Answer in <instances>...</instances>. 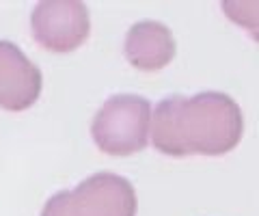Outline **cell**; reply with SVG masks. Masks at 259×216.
Masks as SVG:
<instances>
[{
	"instance_id": "obj_6",
	"label": "cell",
	"mask_w": 259,
	"mask_h": 216,
	"mask_svg": "<svg viewBox=\"0 0 259 216\" xmlns=\"http://www.w3.org/2000/svg\"><path fill=\"white\" fill-rule=\"evenodd\" d=\"M125 59L143 71L162 69L175 57L171 28L156 20L136 22L125 35Z\"/></svg>"
},
{
	"instance_id": "obj_2",
	"label": "cell",
	"mask_w": 259,
	"mask_h": 216,
	"mask_svg": "<svg viewBox=\"0 0 259 216\" xmlns=\"http://www.w3.org/2000/svg\"><path fill=\"white\" fill-rule=\"evenodd\" d=\"M151 104L134 93L112 95L97 110L91 123L95 145L104 154L130 156L147 147Z\"/></svg>"
},
{
	"instance_id": "obj_3",
	"label": "cell",
	"mask_w": 259,
	"mask_h": 216,
	"mask_svg": "<svg viewBox=\"0 0 259 216\" xmlns=\"http://www.w3.org/2000/svg\"><path fill=\"white\" fill-rule=\"evenodd\" d=\"M32 37L52 52H71L91 30L89 9L80 0H41L30 15Z\"/></svg>"
},
{
	"instance_id": "obj_4",
	"label": "cell",
	"mask_w": 259,
	"mask_h": 216,
	"mask_svg": "<svg viewBox=\"0 0 259 216\" xmlns=\"http://www.w3.org/2000/svg\"><path fill=\"white\" fill-rule=\"evenodd\" d=\"M74 216H136V193L117 173H95L67 190Z\"/></svg>"
},
{
	"instance_id": "obj_1",
	"label": "cell",
	"mask_w": 259,
	"mask_h": 216,
	"mask_svg": "<svg viewBox=\"0 0 259 216\" xmlns=\"http://www.w3.org/2000/svg\"><path fill=\"white\" fill-rule=\"evenodd\" d=\"M242 127V110L227 93L171 95L153 110L149 141L166 156H221L238 145Z\"/></svg>"
},
{
	"instance_id": "obj_7",
	"label": "cell",
	"mask_w": 259,
	"mask_h": 216,
	"mask_svg": "<svg viewBox=\"0 0 259 216\" xmlns=\"http://www.w3.org/2000/svg\"><path fill=\"white\" fill-rule=\"evenodd\" d=\"M41 216H74L71 214V207H69L67 190H61V193H56V195H52L50 199H48Z\"/></svg>"
},
{
	"instance_id": "obj_5",
	"label": "cell",
	"mask_w": 259,
	"mask_h": 216,
	"mask_svg": "<svg viewBox=\"0 0 259 216\" xmlns=\"http://www.w3.org/2000/svg\"><path fill=\"white\" fill-rule=\"evenodd\" d=\"M41 71L15 44L0 39V108L26 110L39 100Z\"/></svg>"
}]
</instances>
